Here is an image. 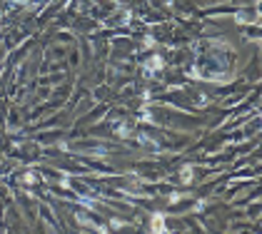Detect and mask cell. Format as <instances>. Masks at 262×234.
<instances>
[{
    "instance_id": "6da1fadb",
    "label": "cell",
    "mask_w": 262,
    "mask_h": 234,
    "mask_svg": "<svg viewBox=\"0 0 262 234\" xmlns=\"http://www.w3.org/2000/svg\"><path fill=\"white\" fill-rule=\"evenodd\" d=\"M190 177H192V172H190V169L185 167V169H182V179H190Z\"/></svg>"
},
{
    "instance_id": "7a4b0ae2",
    "label": "cell",
    "mask_w": 262,
    "mask_h": 234,
    "mask_svg": "<svg viewBox=\"0 0 262 234\" xmlns=\"http://www.w3.org/2000/svg\"><path fill=\"white\" fill-rule=\"evenodd\" d=\"M152 67H162V60H160V57H152Z\"/></svg>"
}]
</instances>
